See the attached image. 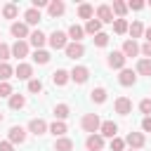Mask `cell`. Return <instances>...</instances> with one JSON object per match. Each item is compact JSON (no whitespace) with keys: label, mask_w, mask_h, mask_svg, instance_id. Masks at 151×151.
Instances as JSON below:
<instances>
[{"label":"cell","mask_w":151,"mask_h":151,"mask_svg":"<svg viewBox=\"0 0 151 151\" xmlns=\"http://www.w3.org/2000/svg\"><path fill=\"white\" fill-rule=\"evenodd\" d=\"M80 125H83V130H85V132L94 134V132L101 127V120H99V116H97V113H85V116H83V120H80Z\"/></svg>","instance_id":"6da1fadb"},{"label":"cell","mask_w":151,"mask_h":151,"mask_svg":"<svg viewBox=\"0 0 151 151\" xmlns=\"http://www.w3.org/2000/svg\"><path fill=\"white\" fill-rule=\"evenodd\" d=\"M50 45H52L54 50H64V47L68 45V35H66L64 31H52V35H50Z\"/></svg>","instance_id":"7a4b0ae2"},{"label":"cell","mask_w":151,"mask_h":151,"mask_svg":"<svg viewBox=\"0 0 151 151\" xmlns=\"http://www.w3.org/2000/svg\"><path fill=\"white\" fill-rule=\"evenodd\" d=\"M64 52H66L68 59H80V57L85 54V47H83V42H68V45L64 47Z\"/></svg>","instance_id":"3957f363"},{"label":"cell","mask_w":151,"mask_h":151,"mask_svg":"<svg viewBox=\"0 0 151 151\" xmlns=\"http://www.w3.org/2000/svg\"><path fill=\"white\" fill-rule=\"evenodd\" d=\"M68 76H71V80H73V83L83 85V83H87V78H90V71H87L85 66H73V71H71Z\"/></svg>","instance_id":"277c9868"},{"label":"cell","mask_w":151,"mask_h":151,"mask_svg":"<svg viewBox=\"0 0 151 151\" xmlns=\"http://www.w3.org/2000/svg\"><path fill=\"white\" fill-rule=\"evenodd\" d=\"M9 144H24L26 142V130L21 127V125H14V127H9V139H7Z\"/></svg>","instance_id":"5b68a950"},{"label":"cell","mask_w":151,"mask_h":151,"mask_svg":"<svg viewBox=\"0 0 151 151\" xmlns=\"http://www.w3.org/2000/svg\"><path fill=\"white\" fill-rule=\"evenodd\" d=\"M97 21H101V24H113V21H116L109 5H99V7H97Z\"/></svg>","instance_id":"8992f818"},{"label":"cell","mask_w":151,"mask_h":151,"mask_svg":"<svg viewBox=\"0 0 151 151\" xmlns=\"http://www.w3.org/2000/svg\"><path fill=\"white\" fill-rule=\"evenodd\" d=\"M106 64L111 66V68H125V54L123 52H111L109 54V59H106Z\"/></svg>","instance_id":"52a82bcc"},{"label":"cell","mask_w":151,"mask_h":151,"mask_svg":"<svg viewBox=\"0 0 151 151\" xmlns=\"http://www.w3.org/2000/svg\"><path fill=\"white\" fill-rule=\"evenodd\" d=\"M28 132H33L35 137H40V134L47 132V123H45L42 118H33V120L28 123Z\"/></svg>","instance_id":"ba28073f"},{"label":"cell","mask_w":151,"mask_h":151,"mask_svg":"<svg viewBox=\"0 0 151 151\" xmlns=\"http://www.w3.org/2000/svg\"><path fill=\"white\" fill-rule=\"evenodd\" d=\"M125 144H130V149L137 151V149L144 146V134H142V132H130V134L125 137Z\"/></svg>","instance_id":"9c48e42d"},{"label":"cell","mask_w":151,"mask_h":151,"mask_svg":"<svg viewBox=\"0 0 151 151\" xmlns=\"http://www.w3.org/2000/svg\"><path fill=\"white\" fill-rule=\"evenodd\" d=\"M14 76L19 78V80H31V76H33V66L31 64H19L17 68H14Z\"/></svg>","instance_id":"30bf717a"},{"label":"cell","mask_w":151,"mask_h":151,"mask_svg":"<svg viewBox=\"0 0 151 151\" xmlns=\"http://www.w3.org/2000/svg\"><path fill=\"white\" fill-rule=\"evenodd\" d=\"M85 146H87V151H101L104 149V137L101 134H90Z\"/></svg>","instance_id":"8fae6325"},{"label":"cell","mask_w":151,"mask_h":151,"mask_svg":"<svg viewBox=\"0 0 151 151\" xmlns=\"http://www.w3.org/2000/svg\"><path fill=\"white\" fill-rule=\"evenodd\" d=\"M9 50H12V54H14L17 59H24V57L28 54V42H26V40H17Z\"/></svg>","instance_id":"7c38bea8"},{"label":"cell","mask_w":151,"mask_h":151,"mask_svg":"<svg viewBox=\"0 0 151 151\" xmlns=\"http://www.w3.org/2000/svg\"><path fill=\"white\" fill-rule=\"evenodd\" d=\"M134 80H137V76H134V71H132V68H123V71H120V76H118V83H120V85H125V87L134 85Z\"/></svg>","instance_id":"4fadbf2b"},{"label":"cell","mask_w":151,"mask_h":151,"mask_svg":"<svg viewBox=\"0 0 151 151\" xmlns=\"http://www.w3.org/2000/svg\"><path fill=\"white\" fill-rule=\"evenodd\" d=\"M130 111H132V101H130L127 97H118V99H116V113L127 116Z\"/></svg>","instance_id":"5bb4252c"},{"label":"cell","mask_w":151,"mask_h":151,"mask_svg":"<svg viewBox=\"0 0 151 151\" xmlns=\"http://www.w3.org/2000/svg\"><path fill=\"white\" fill-rule=\"evenodd\" d=\"M12 35H14L17 40H21V38H28L31 33H28V26H26V24L14 21V24H12Z\"/></svg>","instance_id":"9a60e30c"},{"label":"cell","mask_w":151,"mask_h":151,"mask_svg":"<svg viewBox=\"0 0 151 151\" xmlns=\"http://www.w3.org/2000/svg\"><path fill=\"white\" fill-rule=\"evenodd\" d=\"M52 80H54V85H59V87H64L68 80H71V76H68V71H64V68H57L54 73H52Z\"/></svg>","instance_id":"2e32d148"},{"label":"cell","mask_w":151,"mask_h":151,"mask_svg":"<svg viewBox=\"0 0 151 151\" xmlns=\"http://www.w3.org/2000/svg\"><path fill=\"white\" fill-rule=\"evenodd\" d=\"M99 132H101V137H116V132H118V125L113 123V120H106V123H101V127H99Z\"/></svg>","instance_id":"e0dca14e"},{"label":"cell","mask_w":151,"mask_h":151,"mask_svg":"<svg viewBox=\"0 0 151 151\" xmlns=\"http://www.w3.org/2000/svg\"><path fill=\"white\" fill-rule=\"evenodd\" d=\"M64 9H66V5H64L61 0L47 2V12H50V17H61V14H64Z\"/></svg>","instance_id":"ac0fdd59"},{"label":"cell","mask_w":151,"mask_h":151,"mask_svg":"<svg viewBox=\"0 0 151 151\" xmlns=\"http://www.w3.org/2000/svg\"><path fill=\"white\" fill-rule=\"evenodd\" d=\"M123 54H125V59H127V57H137V54H139V45H137L134 40H125V42H123Z\"/></svg>","instance_id":"d6986e66"},{"label":"cell","mask_w":151,"mask_h":151,"mask_svg":"<svg viewBox=\"0 0 151 151\" xmlns=\"http://www.w3.org/2000/svg\"><path fill=\"white\" fill-rule=\"evenodd\" d=\"M28 40H31V45H33L35 50H40V47L45 45V40H47V38H45V33H42V31H33V33L28 35Z\"/></svg>","instance_id":"ffe728a7"},{"label":"cell","mask_w":151,"mask_h":151,"mask_svg":"<svg viewBox=\"0 0 151 151\" xmlns=\"http://www.w3.org/2000/svg\"><path fill=\"white\" fill-rule=\"evenodd\" d=\"M54 151H73V139L59 137V139L54 142Z\"/></svg>","instance_id":"44dd1931"},{"label":"cell","mask_w":151,"mask_h":151,"mask_svg":"<svg viewBox=\"0 0 151 151\" xmlns=\"http://www.w3.org/2000/svg\"><path fill=\"white\" fill-rule=\"evenodd\" d=\"M83 35H85V28H83V26L73 24V26L68 28V38H71L73 42H80V40H83Z\"/></svg>","instance_id":"7402d4cb"},{"label":"cell","mask_w":151,"mask_h":151,"mask_svg":"<svg viewBox=\"0 0 151 151\" xmlns=\"http://www.w3.org/2000/svg\"><path fill=\"white\" fill-rule=\"evenodd\" d=\"M26 106V97L24 94H12L9 97V109L12 111H19V109H24Z\"/></svg>","instance_id":"603a6c76"},{"label":"cell","mask_w":151,"mask_h":151,"mask_svg":"<svg viewBox=\"0 0 151 151\" xmlns=\"http://www.w3.org/2000/svg\"><path fill=\"white\" fill-rule=\"evenodd\" d=\"M50 132H52L57 139L64 137V134H66V123H64V120H54V123L50 125Z\"/></svg>","instance_id":"cb8c5ba5"},{"label":"cell","mask_w":151,"mask_h":151,"mask_svg":"<svg viewBox=\"0 0 151 151\" xmlns=\"http://www.w3.org/2000/svg\"><path fill=\"white\" fill-rule=\"evenodd\" d=\"M24 19H26V21H24L26 26H33V24H38V21H40V12L31 7V9H26V14H24Z\"/></svg>","instance_id":"d4e9b609"},{"label":"cell","mask_w":151,"mask_h":151,"mask_svg":"<svg viewBox=\"0 0 151 151\" xmlns=\"http://www.w3.org/2000/svg\"><path fill=\"white\" fill-rule=\"evenodd\" d=\"M85 33H90V35H97V33H101V21H97V19H90V21L85 24Z\"/></svg>","instance_id":"484cf974"},{"label":"cell","mask_w":151,"mask_h":151,"mask_svg":"<svg viewBox=\"0 0 151 151\" xmlns=\"http://www.w3.org/2000/svg\"><path fill=\"white\" fill-rule=\"evenodd\" d=\"M90 97H92L94 104H104V101H106V90H104V87H94V90L90 92Z\"/></svg>","instance_id":"4316f807"},{"label":"cell","mask_w":151,"mask_h":151,"mask_svg":"<svg viewBox=\"0 0 151 151\" xmlns=\"http://www.w3.org/2000/svg\"><path fill=\"white\" fill-rule=\"evenodd\" d=\"M68 113H71L68 104H57V106H54V118H57V120H64V118H68Z\"/></svg>","instance_id":"83f0119b"},{"label":"cell","mask_w":151,"mask_h":151,"mask_svg":"<svg viewBox=\"0 0 151 151\" xmlns=\"http://www.w3.org/2000/svg\"><path fill=\"white\" fill-rule=\"evenodd\" d=\"M111 12H116V14H118V19H123V17H125V12H127V5H125L123 0H113Z\"/></svg>","instance_id":"f1b7e54d"},{"label":"cell","mask_w":151,"mask_h":151,"mask_svg":"<svg viewBox=\"0 0 151 151\" xmlns=\"http://www.w3.org/2000/svg\"><path fill=\"white\" fill-rule=\"evenodd\" d=\"M92 14H94V9H92V5H87V2H83V5L78 7V17H80V19H87V21H90V19H92Z\"/></svg>","instance_id":"f546056e"},{"label":"cell","mask_w":151,"mask_h":151,"mask_svg":"<svg viewBox=\"0 0 151 151\" xmlns=\"http://www.w3.org/2000/svg\"><path fill=\"white\" fill-rule=\"evenodd\" d=\"M137 73L151 76V59H139V61H137Z\"/></svg>","instance_id":"4dcf8cb0"},{"label":"cell","mask_w":151,"mask_h":151,"mask_svg":"<svg viewBox=\"0 0 151 151\" xmlns=\"http://www.w3.org/2000/svg\"><path fill=\"white\" fill-rule=\"evenodd\" d=\"M12 73H14V68L5 61V64H0V83H7L9 78H12Z\"/></svg>","instance_id":"1f68e13d"},{"label":"cell","mask_w":151,"mask_h":151,"mask_svg":"<svg viewBox=\"0 0 151 151\" xmlns=\"http://www.w3.org/2000/svg\"><path fill=\"white\" fill-rule=\"evenodd\" d=\"M33 61H35V64H47V61H50V52L35 50V52H33Z\"/></svg>","instance_id":"d6a6232c"},{"label":"cell","mask_w":151,"mask_h":151,"mask_svg":"<svg viewBox=\"0 0 151 151\" xmlns=\"http://www.w3.org/2000/svg\"><path fill=\"white\" fill-rule=\"evenodd\" d=\"M127 28H130V24H127L125 19H116V21H113V31H116L118 35H123Z\"/></svg>","instance_id":"836d02e7"},{"label":"cell","mask_w":151,"mask_h":151,"mask_svg":"<svg viewBox=\"0 0 151 151\" xmlns=\"http://www.w3.org/2000/svg\"><path fill=\"white\" fill-rule=\"evenodd\" d=\"M17 12H19V9H17V5H12V2L2 7V17H5V19H14V17H17Z\"/></svg>","instance_id":"e575fe53"},{"label":"cell","mask_w":151,"mask_h":151,"mask_svg":"<svg viewBox=\"0 0 151 151\" xmlns=\"http://www.w3.org/2000/svg\"><path fill=\"white\" fill-rule=\"evenodd\" d=\"M127 31H130V35H132V40H134V38H139V35L144 33V26H142V21H134Z\"/></svg>","instance_id":"d590c367"},{"label":"cell","mask_w":151,"mask_h":151,"mask_svg":"<svg viewBox=\"0 0 151 151\" xmlns=\"http://www.w3.org/2000/svg\"><path fill=\"white\" fill-rule=\"evenodd\" d=\"M9 54H12V50H9V45H5V42H0V64H5V61L9 59Z\"/></svg>","instance_id":"8d00e7d4"},{"label":"cell","mask_w":151,"mask_h":151,"mask_svg":"<svg viewBox=\"0 0 151 151\" xmlns=\"http://www.w3.org/2000/svg\"><path fill=\"white\" fill-rule=\"evenodd\" d=\"M94 45H97V47H106V45H109V35H106V33H97V35H94Z\"/></svg>","instance_id":"74e56055"},{"label":"cell","mask_w":151,"mask_h":151,"mask_svg":"<svg viewBox=\"0 0 151 151\" xmlns=\"http://www.w3.org/2000/svg\"><path fill=\"white\" fill-rule=\"evenodd\" d=\"M28 92H35V94H38V92H42V83H40V80H35V78H31V80H28Z\"/></svg>","instance_id":"f35d334b"},{"label":"cell","mask_w":151,"mask_h":151,"mask_svg":"<svg viewBox=\"0 0 151 151\" xmlns=\"http://www.w3.org/2000/svg\"><path fill=\"white\" fill-rule=\"evenodd\" d=\"M139 111L144 113V118L151 116V99H142V101H139Z\"/></svg>","instance_id":"ab89813d"},{"label":"cell","mask_w":151,"mask_h":151,"mask_svg":"<svg viewBox=\"0 0 151 151\" xmlns=\"http://www.w3.org/2000/svg\"><path fill=\"white\" fill-rule=\"evenodd\" d=\"M123 149H125V142L118 139V137H113L111 139V151H123Z\"/></svg>","instance_id":"60d3db41"},{"label":"cell","mask_w":151,"mask_h":151,"mask_svg":"<svg viewBox=\"0 0 151 151\" xmlns=\"http://www.w3.org/2000/svg\"><path fill=\"white\" fill-rule=\"evenodd\" d=\"M0 97H12V85L9 83H0Z\"/></svg>","instance_id":"b9f144b4"},{"label":"cell","mask_w":151,"mask_h":151,"mask_svg":"<svg viewBox=\"0 0 151 151\" xmlns=\"http://www.w3.org/2000/svg\"><path fill=\"white\" fill-rule=\"evenodd\" d=\"M139 52H142L146 59H151V42H144V45L139 47Z\"/></svg>","instance_id":"7bdbcfd3"},{"label":"cell","mask_w":151,"mask_h":151,"mask_svg":"<svg viewBox=\"0 0 151 151\" xmlns=\"http://www.w3.org/2000/svg\"><path fill=\"white\" fill-rule=\"evenodd\" d=\"M142 7H144L142 0H132V2H127V9H142Z\"/></svg>","instance_id":"ee69618b"},{"label":"cell","mask_w":151,"mask_h":151,"mask_svg":"<svg viewBox=\"0 0 151 151\" xmlns=\"http://www.w3.org/2000/svg\"><path fill=\"white\" fill-rule=\"evenodd\" d=\"M142 130H144V132H151V116H146V118L142 120Z\"/></svg>","instance_id":"f6af8a7d"},{"label":"cell","mask_w":151,"mask_h":151,"mask_svg":"<svg viewBox=\"0 0 151 151\" xmlns=\"http://www.w3.org/2000/svg\"><path fill=\"white\" fill-rule=\"evenodd\" d=\"M0 151H14V144H9V142H0Z\"/></svg>","instance_id":"bcb514c9"},{"label":"cell","mask_w":151,"mask_h":151,"mask_svg":"<svg viewBox=\"0 0 151 151\" xmlns=\"http://www.w3.org/2000/svg\"><path fill=\"white\" fill-rule=\"evenodd\" d=\"M144 35H146V42H151V28H146V31H144Z\"/></svg>","instance_id":"7dc6e473"},{"label":"cell","mask_w":151,"mask_h":151,"mask_svg":"<svg viewBox=\"0 0 151 151\" xmlns=\"http://www.w3.org/2000/svg\"><path fill=\"white\" fill-rule=\"evenodd\" d=\"M2 120H5V116H2V111H0V123H2Z\"/></svg>","instance_id":"c3c4849f"},{"label":"cell","mask_w":151,"mask_h":151,"mask_svg":"<svg viewBox=\"0 0 151 151\" xmlns=\"http://www.w3.org/2000/svg\"><path fill=\"white\" fill-rule=\"evenodd\" d=\"M130 151H132V149H130Z\"/></svg>","instance_id":"681fc988"},{"label":"cell","mask_w":151,"mask_h":151,"mask_svg":"<svg viewBox=\"0 0 151 151\" xmlns=\"http://www.w3.org/2000/svg\"><path fill=\"white\" fill-rule=\"evenodd\" d=\"M0 38H2V35H0Z\"/></svg>","instance_id":"f907efd6"}]
</instances>
